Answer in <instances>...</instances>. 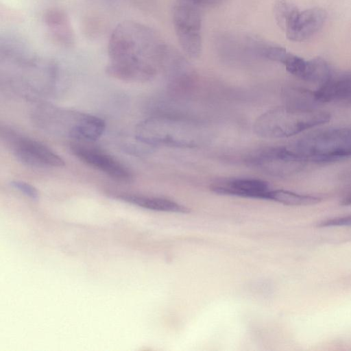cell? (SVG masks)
Listing matches in <instances>:
<instances>
[{"instance_id":"obj_1","label":"cell","mask_w":351,"mask_h":351,"mask_svg":"<svg viewBox=\"0 0 351 351\" xmlns=\"http://www.w3.org/2000/svg\"><path fill=\"white\" fill-rule=\"evenodd\" d=\"M162 45L148 27L124 21L112 31L109 38L107 73L127 82H144L156 73V62L162 53Z\"/></svg>"},{"instance_id":"obj_2","label":"cell","mask_w":351,"mask_h":351,"mask_svg":"<svg viewBox=\"0 0 351 351\" xmlns=\"http://www.w3.org/2000/svg\"><path fill=\"white\" fill-rule=\"evenodd\" d=\"M204 136L202 128L193 121L162 116L141 121L135 130L136 139L152 147H195L204 140Z\"/></svg>"},{"instance_id":"obj_3","label":"cell","mask_w":351,"mask_h":351,"mask_svg":"<svg viewBox=\"0 0 351 351\" xmlns=\"http://www.w3.org/2000/svg\"><path fill=\"white\" fill-rule=\"evenodd\" d=\"M330 119L328 112L311 108L293 106L271 109L257 118L256 134L265 138L289 137L324 124Z\"/></svg>"},{"instance_id":"obj_4","label":"cell","mask_w":351,"mask_h":351,"mask_svg":"<svg viewBox=\"0 0 351 351\" xmlns=\"http://www.w3.org/2000/svg\"><path fill=\"white\" fill-rule=\"evenodd\" d=\"M289 147L306 162H328L350 157L351 128L317 132L298 139Z\"/></svg>"},{"instance_id":"obj_5","label":"cell","mask_w":351,"mask_h":351,"mask_svg":"<svg viewBox=\"0 0 351 351\" xmlns=\"http://www.w3.org/2000/svg\"><path fill=\"white\" fill-rule=\"evenodd\" d=\"M38 119L44 128L80 141L97 140L106 128L105 121L96 116L53 108L40 110Z\"/></svg>"},{"instance_id":"obj_6","label":"cell","mask_w":351,"mask_h":351,"mask_svg":"<svg viewBox=\"0 0 351 351\" xmlns=\"http://www.w3.org/2000/svg\"><path fill=\"white\" fill-rule=\"evenodd\" d=\"M1 138L9 145L16 158L34 167H60L64 160L43 143L23 136L6 127L1 128Z\"/></svg>"},{"instance_id":"obj_7","label":"cell","mask_w":351,"mask_h":351,"mask_svg":"<svg viewBox=\"0 0 351 351\" xmlns=\"http://www.w3.org/2000/svg\"><path fill=\"white\" fill-rule=\"evenodd\" d=\"M289 146L267 147L250 154L245 162L265 173L285 176L295 173L304 165Z\"/></svg>"},{"instance_id":"obj_8","label":"cell","mask_w":351,"mask_h":351,"mask_svg":"<svg viewBox=\"0 0 351 351\" xmlns=\"http://www.w3.org/2000/svg\"><path fill=\"white\" fill-rule=\"evenodd\" d=\"M173 24L184 53L197 58L202 51V19L198 10L187 3H178L173 10Z\"/></svg>"},{"instance_id":"obj_9","label":"cell","mask_w":351,"mask_h":351,"mask_svg":"<svg viewBox=\"0 0 351 351\" xmlns=\"http://www.w3.org/2000/svg\"><path fill=\"white\" fill-rule=\"evenodd\" d=\"M71 150L82 162L114 180L128 182L132 178V172L126 166L99 149L75 143L71 145Z\"/></svg>"},{"instance_id":"obj_10","label":"cell","mask_w":351,"mask_h":351,"mask_svg":"<svg viewBox=\"0 0 351 351\" xmlns=\"http://www.w3.org/2000/svg\"><path fill=\"white\" fill-rule=\"evenodd\" d=\"M215 193L247 198L268 199L269 183L256 178H230L216 181L210 186Z\"/></svg>"},{"instance_id":"obj_11","label":"cell","mask_w":351,"mask_h":351,"mask_svg":"<svg viewBox=\"0 0 351 351\" xmlns=\"http://www.w3.org/2000/svg\"><path fill=\"white\" fill-rule=\"evenodd\" d=\"M327 18L325 10L315 7L300 11L285 31L287 39L304 42L313 37L324 26Z\"/></svg>"},{"instance_id":"obj_12","label":"cell","mask_w":351,"mask_h":351,"mask_svg":"<svg viewBox=\"0 0 351 351\" xmlns=\"http://www.w3.org/2000/svg\"><path fill=\"white\" fill-rule=\"evenodd\" d=\"M315 101H351V75L332 77L313 92Z\"/></svg>"},{"instance_id":"obj_13","label":"cell","mask_w":351,"mask_h":351,"mask_svg":"<svg viewBox=\"0 0 351 351\" xmlns=\"http://www.w3.org/2000/svg\"><path fill=\"white\" fill-rule=\"evenodd\" d=\"M113 196L121 201L149 210L176 213H188L190 210L174 201L158 197L119 193Z\"/></svg>"},{"instance_id":"obj_14","label":"cell","mask_w":351,"mask_h":351,"mask_svg":"<svg viewBox=\"0 0 351 351\" xmlns=\"http://www.w3.org/2000/svg\"><path fill=\"white\" fill-rule=\"evenodd\" d=\"M269 200L289 206H306L315 204L321 201L318 197L301 195L289 191L278 189L270 190Z\"/></svg>"},{"instance_id":"obj_15","label":"cell","mask_w":351,"mask_h":351,"mask_svg":"<svg viewBox=\"0 0 351 351\" xmlns=\"http://www.w3.org/2000/svg\"><path fill=\"white\" fill-rule=\"evenodd\" d=\"M332 75L326 61L320 57H317L306 61L302 80L321 85L328 80Z\"/></svg>"},{"instance_id":"obj_16","label":"cell","mask_w":351,"mask_h":351,"mask_svg":"<svg viewBox=\"0 0 351 351\" xmlns=\"http://www.w3.org/2000/svg\"><path fill=\"white\" fill-rule=\"evenodd\" d=\"M299 11L297 6L289 1H278L274 7V16L278 27L285 32Z\"/></svg>"},{"instance_id":"obj_17","label":"cell","mask_w":351,"mask_h":351,"mask_svg":"<svg viewBox=\"0 0 351 351\" xmlns=\"http://www.w3.org/2000/svg\"><path fill=\"white\" fill-rule=\"evenodd\" d=\"M306 61L304 58L287 51L281 64L285 66L289 73L302 80L305 71Z\"/></svg>"},{"instance_id":"obj_18","label":"cell","mask_w":351,"mask_h":351,"mask_svg":"<svg viewBox=\"0 0 351 351\" xmlns=\"http://www.w3.org/2000/svg\"><path fill=\"white\" fill-rule=\"evenodd\" d=\"M10 184L12 187L32 199L36 200L39 198L37 189L29 183L21 180H12Z\"/></svg>"},{"instance_id":"obj_19","label":"cell","mask_w":351,"mask_h":351,"mask_svg":"<svg viewBox=\"0 0 351 351\" xmlns=\"http://www.w3.org/2000/svg\"><path fill=\"white\" fill-rule=\"evenodd\" d=\"M332 224L334 226H351V215L333 218Z\"/></svg>"},{"instance_id":"obj_20","label":"cell","mask_w":351,"mask_h":351,"mask_svg":"<svg viewBox=\"0 0 351 351\" xmlns=\"http://www.w3.org/2000/svg\"><path fill=\"white\" fill-rule=\"evenodd\" d=\"M201 6H215L220 4L223 0H183Z\"/></svg>"},{"instance_id":"obj_21","label":"cell","mask_w":351,"mask_h":351,"mask_svg":"<svg viewBox=\"0 0 351 351\" xmlns=\"http://www.w3.org/2000/svg\"><path fill=\"white\" fill-rule=\"evenodd\" d=\"M341 204L344 206H351V192L342 199Z\"/></svg>"}]
</instances>
